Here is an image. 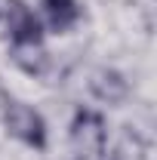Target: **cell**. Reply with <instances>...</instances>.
<instances>
[{"label":"cell","mask_w":157,"mask_h":160,"mask_svg":"<svg viewBox=\"0 0 157 160\" xmlns=\"http://www.w3.org/2000/svg\"><path fill=\"white\" fill-rule=\"evenodd\" d=\"M6 28H9V40L16 49L40 46V40H43V28L25 0H6Z\"/></svg>","instance_id":"2"},{"label":"cell","mask_w":157,"mask_h":160,"mask_svg":"<svg viewBox=\"0 0 157 160\" xmlns=\"http://www.w3.org/2000/svg\"><path fill=\"white\" fill-rule=\"evenodd\" d=\"M3 126L9 129V136L22 139L25 145H31V148H43L46 145V123L25 102H16V99L3 102Z\"/></svg>","instance_id":"1"},{"label":"cell","mask_w":157,"mask_h":160,"mask_svg":"<svg viewBox=\"0 0 157 160\" xmlns=\"http://www.w3.org/2000/svg\"><path fill=\"white\" fill-rule=\"evenodd\" d=\"M93 92L102 102H120L126 96V80L120 77L117 71H99L93 77Z\"/></svg>","instance_id":"5"},{"label":"cell","mask_w":157,"mask_h":160,"mask_svg":"<svg viewBox=\"0 0 157 160\" xmlns=\"http://www.w3.org/2000/svg\"><path fill=\"white\" fill-rule=\"evenodd\" d=\"M71 139L77 142L80 151L102 154L105 151V117L96 111H77V117L71 123Z\"/></svg>","instance_id":"3"},{"label":"cell","mask_w":157,"mask_h":160,"mask_svg":"<svg viewBox=\"0 0 157 160\" xmlns=\"http://www.w3.org/2000/svg\"><path fill=\"white\" fill-rule=\"evenodd\" d=\"M13 59L19 68H25L28 74H40L43 68H46V52L40 49V46H22L13 52Z\"/></svg>","instance_id":"6"},{"label":"cell","mask_w":157,"mask_h":160,"mask_svg":"<svg viewBox=\"0 0 157 160\" xmlns=\"http://www.w3.org/2000/svg\"><path fill=\"white\" fill-rule=\"evenodd\" d=\"M43 9H46V19L56 31H68L80 19L77 0H43Z\"/></svg>","instance_id":"4"}]
</instances>
